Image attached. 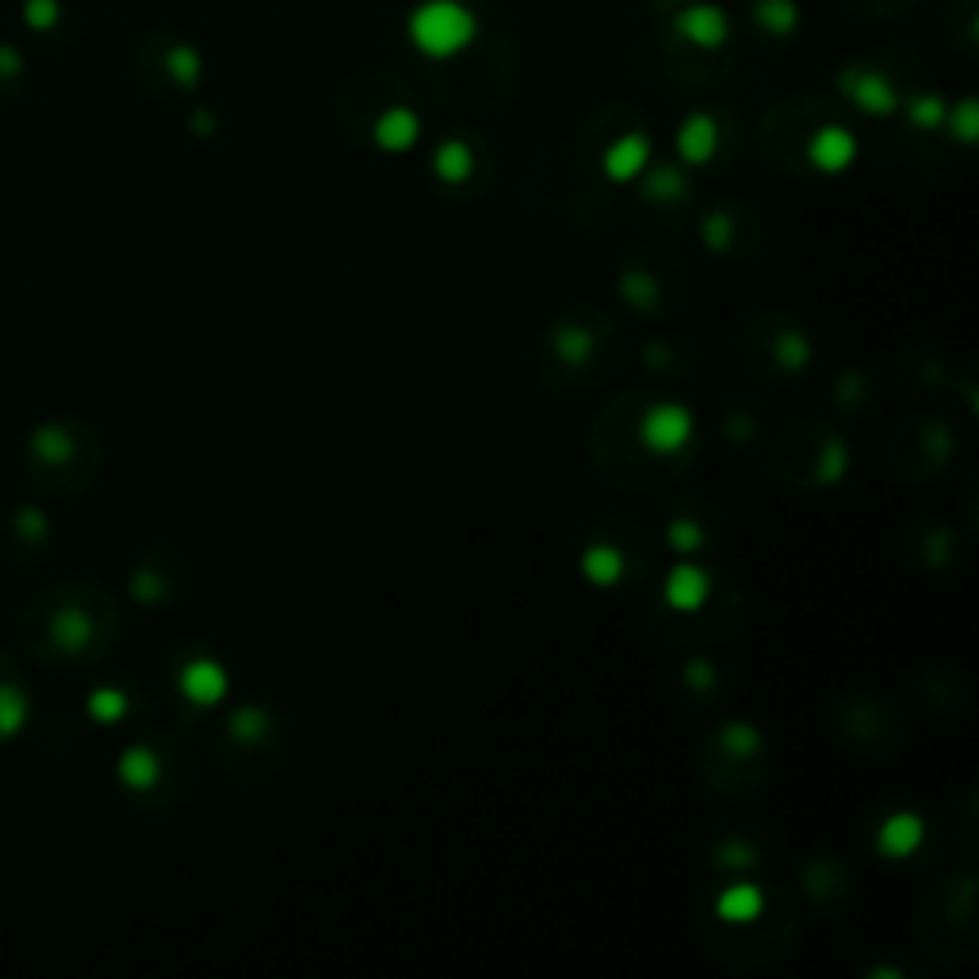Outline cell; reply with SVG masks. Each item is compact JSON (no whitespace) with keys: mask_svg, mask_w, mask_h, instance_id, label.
<instances>
[{"mask_svg":"<svg viewBox=\"0 0 979 979\" xmlns=\"http://www.w3.org/2000/svg\"><path fill=\"white\" fill-rule=\"evenodd\" d=\"M123 635V609L92 578H61L35 589L15 612V643L31 663L73 673L104 663Z\"/></svg>","mask_w":979,"mask_h":979,"instance_id":"cell-1","label":"cell"},{"mask_svg":"<svg viewBox=\"0 0 979 979\" xmlns=\"http://www.w3.org/2000/svg\"><path fill=\"white\" fill-rule=\"evenodd\" d=\"M100 468H104L100 433L77 414L46 417L27 429L20 445V475L27 479V486L50 497L84 494L96 483Z\"/></svg>","mask_w":979,"mask_h":979,"instance_id":"cell-2","label":"cell"},{"mask_svg":"<svg viewBox=\"0 0 979 979\" xmlns=\"http://www.w3.org/2000/svg\"><path fill=\"white\" fill-rule=\"evenodd\" d=\"M406 31L417 50L429 54V58H456L471 46L479 23L471 8L460 4V0H425V4L414 8Z\"/></svg>","mask_w":979,"mask_h":979,"instance_id":"cell-3","label":"cell"},{"mask_svg":"<svg viewBox=\"0 0 979 979\" xmlns=\"http://www.w3.org/2000/svg\"><path fill=\"white\" fill-rule=\"evenodd\" d=\"M54 548V525L46 517V509L31 502L8 505L0 512V558L20 571H31L38 566Z\"/></svg>","mask_w":979,"mask_h":979,"instance_id":"cell-4","label":"cell"},{"mask_svg":"<svg viewBox=\"0 0 979 979\" xmlns=\"http://www.w3.org/2000/svg\"><path fill=\"white\" fill-rule=\"evenodd\" d=\"M31 716H35V693L15 658L0 650V746H12L15 738L27 735Z\"/></svg>","mask_w":979,"mask_h":979,"instance_id":"cell-5","label":"cell"},{"mask_svg":"<svg viewBox=\"0 0 979 979\" xmlns=\"http://www.w3.org/2000/svg\"><path fill=\"white\" fill-rule=\"evenodd\" d=\"M678 31L696 46H716V43H724V35H727V20H724L719 8L696 4V8H686V12L678 15Z\"/></svg>","mask_w":979,"mask_h":979,"instance_id":"cell-6","label":"cell"},{"mask_svg":"<svg viewBox=\"0 0 979 979\" xmlns=\"http://www.w3.org/2000/svg\"><path fill=\"white\" fill-rule=\"evenodd\" d=\"M376 138L387 146V150H406V146L417 138V119L410 112H402V107H394V112H387L383 119H379Z\"/></svg>","mask_w":979,"mask_h":979,"instance_id":"cell-7","label":"cell"},{"mask_svg":"<svg viewBox=\"0 0 979 979\" xmlns=\"http://www.w3.org/2000/svg\"><path fill=\"white\" fill-rule=\"evenodd\" d=\"M799 20L796 4H788V0H758V23L769 31H792Z\"/></svg>","mask_w":979,"mask_h":979,"instance_id":"cell-8","label":"cell"},{"mask_svg":"<svg viewBox=\"0 0 979 979\" xmlns=\"http://www.w3.org/2000/svg\"><path fill=\"white\" fill-rule=\"evenodd\" d=\"M681 146H686L689 158H709V150H712V119H704V115H693V119L686 123Z\"/></svg>","mask_w":979,"mask_h":979,"instance_id":"cell-9","label":"cell"},{"mask_svg":"<svg viewBox=\"0 0 979 979\" xmlns=\"http://www.w3.org/2000/svg\"><path fill=\"white\" fill-rule=\"evenodd\" d=\"M640 161H643V146L635 142V138H627V142H620L617 150L609 153V173L627 176V173H635Z\"/></svg>","mask_w":979,"mask_h":979,"instance_id":"cell-10","label":"cell"},{"mask_svg":"<svg viewBox=\"0 0 979 979\" xmlns=\"http://www.w3.org/2000/svg\"><path fill=\"white\" fill-rule=\"evenodd\" d=\"M463 165H468V150H463V146H445V150H440V169H445L448 176H460L463 173Z\"/></svg>","mask_w":979,"mask_h":979,"instance_id":"cell-11","label":"cell"}]
</instances>
